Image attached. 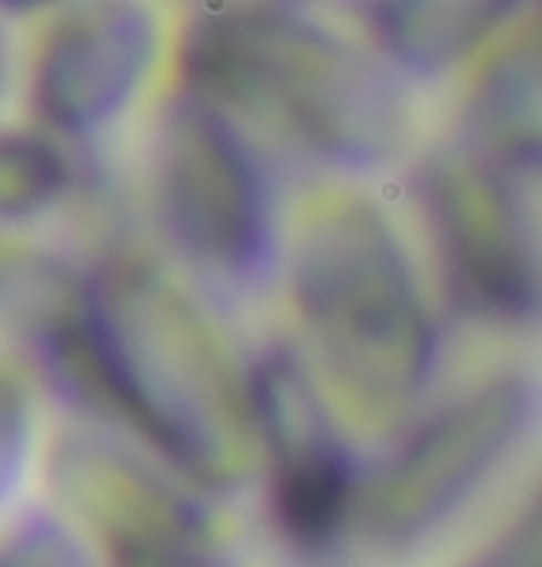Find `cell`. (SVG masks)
Returning <instances> with one entry per match:
<instances>
[{
    "instance_id": "6da1fadb",
    "label": "cell",
    "mask_w": 542,
    "mask_h": 567,
    "mask_svg": "<svg viewBox=\"0 0 542 567\" xmlns=\"http://www.w3.org/2000/svg\"><path fill=\"white\" fill-rule=\"evenodd\" d=\"M74 398L123 420L201 486H235L257 420L223 338L175 278L123 256L86 286L60 278L16 308Z\"/></svg>"
},
{
    "instance_id": "7a4b0ae2",
    "label": "cell",
    "mask_w": 542,
    "mask_h": 567,
    "mask_svg": "<svg viewBox=\"0 0 542 567\" xmlns=\"http://www.w3.org/2000/svg\"><path fill=\"white\" fill-rule=\"evenodd\" d=\"M178 68L212 109L338 164H376L406 131L398 90L368 56L286 4H216L190 19Z\"/></svg>"
},
{
    "instance_id": "3957f363",
    "label": "cell",
    "mask_w": 542,
    "mask_h": 567,
    "mask_svg": "<svg viewBox=\"0 0 542 567\" xmlns=\"http://www.w3.org/2000/svg\"><path fill=\"white\" fill-rule=\"evenodd\" d=\"M290 293L327 393L387 431L428 382L434 334L387 216L357 194L316 197L294 238Z\"/></svg>"
},
{
    "instance_id": "277c9868",
    "label": "cell",
    "mask_w": 542,
    "mask_h": 567,
    "mask_svg": "<svg viewBox=\"0 0 542 567\" xmlns=\"http://www.w3.org/2000/svg\"><path fill=\"white\" fill-rule=\"evenodd\" d=\"M450 301L487 323H520L539 308V264L505 178L487 156L434 153L417 171Z\"/></svg>"
},
{
    "instance_id": "5b68a950",
    "label": "cell",
    "mask_w": 542,
    "mask_h": 567,
    "mask_svg": "<svg viewBox=\"0 0 542 567\" xmlns=\"http://www.w3.org/2000/svg\"><path fill=\"white\" fill-rule=\"evenodd\" d=\"M156 197L172 238L194 260L227 275L257 267L268 238L257 167L231 123L194 93L164 115Z\"/></svg>"
},
{
    "instance_id": "8992f818",
    "label": "cell",
    "mask_w": 542,
    "mask_h": 567,
    "mask_svg": "<svg viewBox=\"0 0 542 567\" xmlns=\"http://www.w3.org/2000/svg\"><path fill=\"white\" fill-rule=\"evenodd\" d=\"M52 489L112 567H238L194 501L98 437H63Z\"/></svg>"
},
{
    "instance_id": "52a82bcc",
    "label": "cell",
    "mask_w": 542,
    "mask_h": 567,
    "mask_svg": "<svg viewBox=\"0 0 542 567\" xmlns=\"http://www.w3.org/2000/svg\"><path fill=\"white\" fill-rule=\"evenodd\" d=\"M531 412L520 379H494L431 415L365 497V530L382 545H406L472 494L498 456L513 445Z\"/></svg>"
},
{
    "instance_id": "ba28073f",
    "label": "cell",
    "mask_w": 542,
    "mask_h": 567,
    "mask_svg": "<svg viewBox=\"0 0 542 567\" xmlns=\"http://www.w3.org/2000/svg\"><path fill=\"white\" fill-rule=\"evenodd\" d=\"M253 420L272 460V512L297 549H327L357 497L354 460L294 357L272 352L249 374Z\"/></svg>"
},
{
    "instance_id": "9c48e42d",
    "label": "cell",
    "mask_w": 542,
    "mask_h": 567,
    "mask_svg": "<svg viewBox=\"0 0 542 567\" xmlns=\"http://www.w3.org/2000/svg\"><path fill=\"white\" fill-rule=\"evenodd\" d=\"M153 19L134 4L68 8L34 60V101L63 134H86L131 101L153 60Z\"/></svg>"
},
{
    "instance_id": "30bf717a",
    "label": "cell",
    "mask_w": 542,
    "mask_h": 567,
    "mask_svg": "<svg viewBox=\"0 0 542 567\" xmlns=\"http://www.w3.org/2000/svg\"><path fill=\"white\" fill-rule=\"evenodd\" d=\"M469 126L491 164H542V12L487 60L469 97Z\"/></svg>"
},
{
    "instance_id": "8fae6325",
    "label": "cell",
    "mask_w": 542,
    "mask_h": 567,
    "mask_svg": "<svg viewBox=\"0 0 542 567\" xmlns=\"http://www.w3.org/2000/svg\"><path fill=\"white\" fill-rule=\"evenodd\" d=\"M513 12V4L494 0H409L368 4L365 19L379 45L406 68L442 71L480 49Z\"/></svg>"
},
{
    "instance_id": "7c38bea8",
    "label": "cell",
    "mask_w": 542,
    "mask_h": 567,
    "mask_svg": "<svg viewBox=\"0 0 542 567\" xmlns=\"http://www.w3.org/2000/svg\"><path fill=\"white\" fill-rule=\"evenodd\" d=\"M71 182L68 159L45 134H8L0 145V197L4 216L27 219L49 208Z\"/></svg>"
},
{
    "instance_id": "4fadbf2b",
    "label": "cell",
    "mask_w": 542,
    "mask_h": 567,
    "mask_svg": "<svg viewBox=\"0 0 542 567\" xmlns=\"http://www.w3.org/2000/svg\"><path fill=\"white\" fill-rule=\"evenodd\" d=\"M472 567H542V489Z\"/></svg>"
},
{
    "instance_id": "5bb4252c",
    "label": "cell",
    "mask_w": 542,
    "mask_h": 567,
    "mask_svg": "<svg viewBox=\"0 0 542 567\" xmlns=\"http://www.w3.org/2000/svg\"><path fill=\"white\" fill-rule=\"evenodd\" d=\"M4 567H82L74 542L52 523H30L8 545Z\"/></svg>"
}]
</instances>
